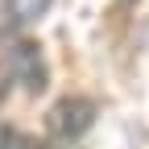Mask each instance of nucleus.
<instances>
[{
    "mask_svg": "<svg viewBox=\"0 0 149 149\" xmlns=\"http://www.w3.org/2000/svg\"><path fill=\"white\" fill-rule=\"evenodd\" d=\"M91 124H95V100L66 95V100H58L50 108V133L58 141H79Z\"/></svg>",
    "mask_w": 149,
    "mask_h": 149,
    "instance_id": "obj_1",
    "label": "nucleus"
},
{
    "mask_svg": "<svg viewBox=\"0 0 149 149\" xmlns=\"http://www.w3.org/2000/svg\"><path fill=\"white\" fill-rule=\"evenodd\" d=\"M13 62L21 66V70H17V79H25L29 91H37V87L46 83V74H42V58H37L33 42H25V37H21V42H13Z\"/></svg>",
    "mask_w": 149,
    "mask_h": 149,
    "instance_id": "obj_2",
    "label": "nucleus"
},
{
    "mask_svg": "<svg viewBox=\"0 0 149 149\" xmlns=\"http://www.w3.org/2000/svg\"><path fill=\"white\" fill-rule=\"evenodd\" d=\"M46 8H50V0H4V17H8L13 29L37 25V21L46 17Z\"/></svg>",
    "mask_w": 149,
    "mask_h": 149,
    "instance_id": "obj_3",
    "label": "nucleus"
},
{
    "mask_svg": "<svg viewBox=\"0 0 149 149\" xmlns=\"http://www.w3.org/2000/svg\"><path fill=\"white\" fill-rule=\"evenodd\" d=\"M0 149H33V141L21 133V128H13V124L0 120Z\"/></svg>",
    "mask_w": 149,
    "mask_h": 149,
    "instance_id": "obj_4",
    "label": "nucleus"
}]
</instances>
